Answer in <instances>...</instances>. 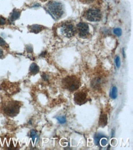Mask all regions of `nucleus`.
I'll return each instance as SVG.
<instances>
[{"label": "nucleus", "instance_id": "obj_1", "mask_svg": "<svg viewBox=\"0 0 133 150\" xmlns=\"http://www.w3.org/2000/svg\"><path fill=\"white\" fill-rule=\"evenodd\" d=\"M62 83L66 89L73 92L80 88V81L75 76H68L62 80Z\"/></svg>", "mask_w": 133, "mask_h": 150}, {"label": "nucleus", "instance_id": "obj_2", "mask_svg": "<svg viewBox=\"0 0 133 150\" xmlns=\"http://www.w3.org/2000/svg\"><path fill=\"white\" fill-rule=\"evenodd\" d=\"M48 11L56 18H60L63 14L64 10L62 4L56 1H51L48 4Z\"/></svg>", "mask_w": 133, "mask_h": 150}, {"label": "nucleus", "instance_id": "obj_3", "mask_svg": "<svg viewBox=\"0 0 133 150\" xmlns=\"http://www.w3.org/2000/svg\"><path fill=\"white\" fill-rule=\"evenodd\" d=\"M20 111V105L17 101H12L9 102L4 108L6 114L10 117H14L17 116Z\"/></svg>", "mask_w": 133, "mask_h": 150}, {"label": "nucleus", "instance_id": "obj_4", "mask_svg": "<svg viewBox=\"0 0 133 150\" xmlns=\"http://www.w3.org/2000/svg\"><path fill=\"white\" fill-rule=\"evenodd\" d=\"M85 17L88 21L99 22L101 19V13L98 9H90L86 11Z\"/></svg>", "mask_w": 133, "mask_h": 150}, {"label": "nucleus", "instance_id": "obj_5", "mask_svg": "<svg viewBox=\"0 0 133 150\" xmlns=\"http://www.w3.org/2000/svg\"><path fill=\"white\" fill-rule=\"evenodd\" d=\"M61 33L63 35L67 38H71L75 35L76 30L72 24H64L61 28Z\"/></svg>", "mask_w": 133, "mask_h": 150}, {"label": "nucleus", "instance_id": "obj_6", "mask_svg": "<svg viewBox=\"0 0 133 150\" xmlns=\"http://www.w3.org/2000/svg\"><path fill=\"white\" fill-rule=\"evenodd\" d=\"M87 99V93L85 91H78L74 95V101L76 104L81 105L86 103Z\"/></svg>", "mask_w": 133, "mask_h": 150}, {"label": "nucleus", "instance_id": "obj_7", "mask_svg": "<svg viewBox=\"0 0 133 150\" xmlns=\"http://www.w3.org/2000/svg\"><path fill=\"white\" fill-rule=\"evenodd\" d=\"M77 29L78 32V35L82 38H85L89 35V26L86 23L80 22L78 23Z\"/></svg>", "mask_w": 133, "mask_h": 150}, {"label": "nucleus", "instance_id": "obj_8", "mask_svg": "<svg viewBox=\"0 0 133 150\" xmlns=\"http://www.w3.org/2000/svg\"><path fill=\"white\" fill-rule=\"evenodd\" d=\"M102 83V79L100 78H95L93 79L91 83V86L93 89H98L101 86V84Z\"/></svg>", "mask_w": 133, "mask_h": 150}, {"label": "nucleus", "instance_id": "obj_9", "mask_svg": "<svg viewBox=\"0 0 133 150\" xmlns=\"http://www.w3.org/2000/svg\"><path fill=\"white\" fill-rule=\"evenodd\" d=\"M107 124V116L106 114L102 113L100 115L99 120V125L101 127H104Z\"/></svg>", "mask_w": 133, "mask_h": 150}, {"label": "nucleus", "instance_id": "obj_10", "mask_svg": "<svg viewBox=\"0 0 133 150\" xmlns=\"http://www.w3.org/2000/svg\"><path fill=\"white\" fill-rule=\"evenodd\" d=\"M29 28L31 32L36 34L41 32L44 28V27L40 25H33L31 26H29Z\"/></svg>", "mask_w": 133, "mask_h": 150}, {"label": "nucleus", "instance_id": "obj_11", "mask_svg": "<svg viewBox=\"0 0 133 150\" xmlns=\"http://www.w3.org/2000/svg\"><path fill=\"white\" fill-rule=\"evenodd\" d=\"M20 16V12L18 11V10H16V9H14L11 15H10L9 21L11 22H14L18 19Z\"/></svg>", "mask_w": 133, "mask_h": 150}, {"label": "nucleus", "instance_id": "obj_12", "mask_svg": "<svg viewBox=\"0 0 133 150\" xmlns=\"http://www.w3.org/2000/svg\"><path fill=\"white\" fill-rule=\"evenodd\" d=\"M39 71V68L37 64L33 63L29 66V73L33 75H35Z\"/></svg>", "mask_w": 133, "mask_h": 150}, {"label": "nucleus", "instance_id": "obj_13", "mask_svg": "<svg viewBox=\"0 0 133 150\" xmlns=\"http://www.w3.org/2000/svg\"><path fill=\"white\" fill-rule=\"evenodd\" d=\"M117 95H118V90H117V88L115 86L113 87L112 89V90H111L110 94V97L112 99H115L117 97Z\"/></svg>", "mask_w": 133, "mask_h": 150}, {"label": "nucleus", "instance_id": "obj_14", "mask_svg": "<svg viewBox=\"0 0 133 150\" xmlns=\"http://www.w3.org/2000/svg\"><path fill=\"white\" fill-rule=\"evenodd\" d=\"M106 137L104 135H103L102 134H97L95 135V144L96 145H99L100 143V140L101 138H105Z\"/></svg>", "mask_w": 133, "mask_h": 150}, {"label": "nucleus", "instance_id": "obj_15", "mask_svg": "<svg viewBox=\"0 0 133 150\" xmlns=\"http://www.w3.org/2000/svg\"><path fill=\"white\" fill-rule=\"evenodd\" d=\"M114 33L115 34V35H116L117 36H120L122 34V31L120 28H115L114 30Z\"/></svg>", "mask_w": 133, "mask_h": 150}, {"label": "nucleus", "instance_id": "obj_16", "mask_svg": "<svg viewBox=\"0 0 133 150\" xmlns=\"http://www.w3.org/2000/svg\"><path fill=\"white\" fill-rule=\"evenodd\" d=\"M58 122L61 124H64L66 122V118L65 116H60L57 118Z\"/></svg>", "mask_w": 133, "mask_h": 150}, {"label": "nucleus", "instance_id": "obj_17", "mask_svg": "<svg viewBox=\"0 0 133 150\" xmlns=\"http://www.w3.org/2000/svg\"><path fill=\"white\" fill-rule=\"evenodd\" d=\"M115 65L117 66V68H120V65H121V62H120V59L119 56H117L115 59Z\"/></svg>", "mask_w": 133, "mask_h": 150}, {"label": "nucleus", "instance_id": "obj_18", "mask_svg": "<svg viewBox=\"0 0 133 150\" xmlns=\"http://www.w3.org/2000/svg\"><path fill=\"white\" fill-rule=\"evenodd\" d=\"M0 46H1L3 47H8L7 43L2 38L0 37Z\"/></svg>", "mask_w": 133, "mask_h": 150}, {"label": "nucleus", "instance_id": "obj_19", "mask_svg": "<svg viewBox=\"0 0 133 150\" xmlns=\"http://www.w3.org/2000/svg\"><path fill=\"white\" fill-rule=\"evenodd\" d=\"M30 137L33 138V141H34V139H35L36 137H37V132L36 131V130H31V133H30Z\"/></svg>", "mask_w": 133, "mask_h": 150}, {"label": "nucleus", "instance_id": "obj_20", "mask_svg": "<svg viewBox=\"0 0 133 150\" xmlns=\"http://www.w3.org/2000/svg\"><path fill=\"white\" fill-rule=\"evenodd\" d=\"M6 21L4 17H0V25H4V24H6Z\"/></svg>", "mask_w": 133, "mask_h": 150}, {"label": "nucleus", "instance_id": "obj_21", "mask_svg": "<svg viewBox=\"0 0 133 150\" xmlns=\"http://www.w3.org/2000/svg\"><path fill=\"white\" fill-rule=\"evenodd\" d=\"M100 142L102 146L104 147L107 143V140H106V138H101V140H100Z\"/></svg>", "mask_w": 133, "mask_h": 150}, {"label": "nucleus", "instance_id": "obj_22", "mask_svg": "<svg viewBox=\"0 0 133 150\" xmlns=\"http://www.w3.org/2000/svg\"><path fill=\"white\" fill-rule=\"evenodd\" d=\"M27 51L28 52H33V47H32V46H30V45L27 46Z\"/></svg>", "mask_w": 133, "mask_h": 150}, {"label": "nucleus", "instance_id": "obj_23", "mask_svg": "<svg viewBox=\"0 0 133 150\" xmlns=\"http://www.w3.org/2000/svg\"><path fill=\"white\" fill-rule=\"evenodd\" d=\"M111 144L112 145H114V146H115V145H117V140L115 139H112L111 140Z\"/></svg>", "mask_w": 133, "mask_h": 150}, {"label": "nucleus", "instance_id": "obj_24", "mask_svg": "<svg viewBox=\"0 0 133 150\" xmlns=\"http://www.w3.org/2000/svg\"><path fill=\"white\" fill-rule=\"evenodd\" d=\"M83 2L86 3H90L94 1V0H82Z\"/></svg>", "mask_w": 133, "mask_h": 150}, {"label": "nucleus", "instance_id": "obj_25", "mask_svg": "<svg viewBox=\"0 0 133 150\" xmlns=\"http://www.w3.org/2000/svg\"><path fill=\"white\" fill-rule=\"evenodd\" d=\"M42 78H43L44 80L47 81V80H48V76H47L46 74H44V75H42Z\"/></svg>", "mask_w": 133, "mask_h": 150}, {"label": "nucleus", "instance_id": "obj_26", "mask_svg": "<svg viewBox=\"0 0 133 150\" xmlns=\"http://www.w3.org/2000/svg\"><path fill=\"white\" fill-rule=\"evenodd\" d=\"M3 55V51L1 49H0V58H1Z\"/></svg>", "mask_w": 133, "mask_h": 150}, {"label": "nucleus", "instance_id": "obj_27", "mask_svg": "<svg viewBox=\"0 0 133 150\" xmlns=\"http://www.w3.org/2000/svg\"><path fill=\"white\" fill-rule=\"evenodd\" d=\"M112 137H114V130H112Z\"/></svg>", "mask_w": 133, "mask_h": 150}, {"label": "nucleus", "instance_id": "obj_28", "mask_svg": "<svg viewBox=\"0 0 133 150\" xmlns=\"http://www.w3.org/2000/svg\"><path fill=\"white\" fill-rule=\"evenodd\" d=\"M41 1H42V2H44V1H47V0H41Z\"/></svg>", "mask_w": 133, "mask_h": 150}]
</instances>
